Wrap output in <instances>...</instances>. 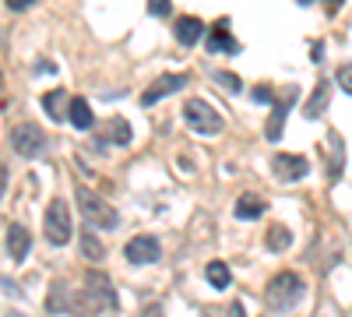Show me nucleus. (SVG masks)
<instances>
[{"label":"nucleus","mask_w":352,"mask_h":317,"mask_svg":"<svg viewBox=\"0 0 352 317\" xmlns=\"http://www.w3.org/2000/svg\"><path fill=\"white\" fill-rule=\"evenodd\" d=\"M102 310H116V289L106 272H85L81 289H71V307L67 314L78 317H96Z\"/></svg>","instance_id":"1"},{"label":"nucleus","mask_w":352,"mask_h":317,"mask_svg":"<svg viewBox=\"0 0 352 317\" xmlns=\"http://www.w3.org/2000/svg\"><path fill=\"white\" fill-rule=\"evenodd\" d=\"M303 296H307V282L296 272H278L268 282V289H264V300H268V307L275 314H289Z\"/></svg>","instance_id":"2"},{"label":"nucleus","mask_w":352,"mask_h":317,"mask_svg":"<svg viewBox=\"0 0 352 317\" xmlns=\"http://www.w3.org/2000/svg\"><path fill=\"white\" fill-rule=\"evenodd\" d=\"M78 208H81L85 222L96 226V229H116V226H120L116 208L109 205V201H102L96 190H88V187H78Z\"/></svg>","instance_id":"3"},{"label":"nucleus","mask_w":352,"mask_h":317,"mask_svg":"<svg viewBox=\"0 0 352 317\" xmlns=\"http://www.w3.org/2000/svg\"><path fill=\"white\" fill-rule=\"evenodd\" d=\"M43 229H46V240L53 247H64L71 240V208H67L64 197H53L50 201V208L43 215Z\"/></svg>","instance_id":"4"},{"label":"nucleus","mask_w":352,"mask_h":317,"mask_svg":"<svg viewBox=\"0 0 352 317\" xmlns=\"http://www.w3.org/2000/svg\"><path fill=\"white\" fill-rule=\"evenodd\" d=\"M184 120H187L190 131H197V134H219V131H222V117L212 109V102H204V99L184 102Z\"/></svg>","instance_id":"5"},{"label":"nucleus","mask_w":352,"mask_h":317,"mask_svg":"<svg viewBox=\"0 0 352 317\" xmlns=\"http://www.w3.org/2000/svg\"><path fill=\"white\" fill-rule=\"evenodd\" d=\"M11 149H14L21 159L43 155V149H46V131H43L39 124H18V127L11 131Z\"/></svg>","instance_id":"6"},{"label":"nucleus","mask_w":352,"mask_h":317,"mask_svg":"<svg viewBox=\"0 0 352 317\" xmlns=\"http://www.w3.org/2000/svg\"><path fill=\"white\" fill-rule=\"evenodd\" d=\"M187 85V74H159L148 89L141 92V106H155L159 99H166V96H173V92H180Z\"/></svg>","instance_id":"7"},{"label":"nucleus","mask_w":352,"mask_h":317,"mask_svg":"<svg viewBox=\"0 0 352 317\" xmlns=\"http://www.w3.org/2000/svg\"><path fill=\"white\" fill-rule=\"evenodd\" d=\"M124 257L131 265H155L159 257H162V247L155 237H134L127 247H124Z\"/></svg>","instance_id":"8"},{"label":"nucleus","mask_w":352,"mask_h":317,"mask_svg":"<svg viewBox=\"0 0 352 317\" xmlns=\"http://www.w3.org/2000/svg\"><path fill=\"white\" fill-rule=\"evenodd\" d=\"M272 169H275V177H278V180L292 184V180H303V177H307V173H310V162H307L303 155L278 152V155H275V162H272Z\"/></svg>","instance_id":"9"},{"label":"nucleus","mask_w":352,"mask_h":317,"mask_svg":"<svg viewBox=\"0 0 352 317\" xmlns=\"http://www.w3.org/2000/svg\"><path fill=\"white\" fill-rule=\"evenodd\" d=\"M28 250H32V233H28L21 222L8 226V254H11V261H25Z\"/></svg>","instance_id":"10"},{"label":"nucleus","mask_w":352,"mask_h":317,"mask_svg":"<svg viewBox=\"0 0 352 317\" xmlns=\"http://www.w3.org/2000/svg\"><path fill=\"white\" fill-rule=\"evenodd\" d=\"M173 32H176V43H180V46H197V39L204 36V21H201V18H194V14L176 18Z\"/></svg>","instance_id":"11"},{"label":"nucleus","mask_w":352,"mask_h":317,"mask_svg":"<svg viewBox=\"0 0 352 317\" xmlns=\"http://www.w3.org/2000/svg\"><path fill=\"white\" fill-rule=\"evenodd\" d=\"M208 50L212 53H240V43L229 36V21H215V28L208 32Z\"/></svg>","instance_id":"12"},{"label":"nucleus","mask_w":352,"mask_h":317,"mask_svg":"<svg viewBox=\"0 0 352 317\" xmlns=\"http://www.w3.org/2000/svg\"><path fill=\"white\" fill-rule=\"evenodd\" d=\"M328 99H331V81H328V78H320V81H317V89H314V96H310V102L303 106L307 120H317V117H324V109H328Z\"/></svg>","instance_id":"13"},{"label":"nucleus","mask_w":352,"mask_h":317,"mask_svg":"<svg viewBox=\"0 0 352 317\" xmlns=\"http://www.w3.org/2000/svg\"><path fill=\"white\" fill-rule=\"evenodd\" d=\"M67 307H71V285H67L64 278H56V282L50 285L46 310H50V314H67Z\"/></svg>","instance_id":"14"},{"label":"nucleus","mask_w":352,"mask_h":317,"mask_svg":"<svg viewBox=\"0 0 352 317\" xmlns=\"http://www.w3.org/2000/svg\"><path fill=\"white\" fill-rule=\"evenodd\" d=\"M67 106H71V99H67L64 89H53V92L43 96V113H46L50 120H64L67 117Z\"/></svg>","instance_id":"15"},{"label":"nucleus","mask_w":352,"mask_h":317,"mask_svg":"<svg viewBox=\"0 0 352 317\" xmlns=\"http://www.w3.org/2000/svg\"><path fill=\"white\" fill-rule=\"evenodd\" d=\"M264 197H257V194H240L236 197V219H243V222H250V219H261L264 215Z\"/></svg>","instance_id":"16"},{"label":"nucleus","mask_w":352,"mask_h":317,"mask_svg":"<svg viewBox=\"0 0 352 317\" xmlns=\"http://www.w3.org/2000/svg\"><path fill=\"white\" fill-rule=\"evenodd\" d=\"M285 120H289V102H275L268 124H264V138H268V141H278L282 131H285Z\"/></svg>","instance_id":"17"},{"label":"nucleus","mask_w":352,"mask_h":317,"mask_svg":"<svg viewBox=\"0 0 352 317\" xmlns=\"http://www.w3.org/2000/svg\"><path fill=\"white\" fill-rule=\"evenodd\" d=\"M67 117H71V124L78 127V131H88L96 124V117H92V106H88L85 99H71V106H67Z\"/></svg>","instance_id":"18"},{"label":"nucleus","mask_w":352,"mask_h":317,"mask_svg":"<svg viewBox=\"0 0 352 317\" xmlns=\"http://www.w3.org/2000/svg\"><path fill=\"white\" fill-rule=\"evenodd\" d=\"M204 278H208L212 289H229L232 285V272H229L226 261H212L208 268H204Z\"/></svg>","instance_id":"19"},{"label":"nucleus","mask_w":352,"mask_h":317,"mask_svg":"<svg viewBox=\"0 0 352 317\" xmlns=\"http://www.w3.org/2000/svg\"><path fill=\"white\" fill-rule=\"evenodd\" d=\"M264 243H268V250L272 254H282V250H289V243H292V233L285 226H268V237H264Z\"/></svg>","instance_id":"20"},{"label":"nucleus","mask_w":352,"mask_h":317,"mask_svg":"<svg viewBox=\"0 0 352 317\" xmlns=\"http://www.w3.org/2000/svg\"><path fill=\"white\" fill-rule=\"evenodd\" d=\"M81 257L85 261H102L106 257V247L96 233H81Z\"/></svg>","instance_id":"21"},{"label":"nucleus","mask_w":352,"mask_h":317,"mask_svg":"<svg viewBox=\"0 0 352 317\" xmlns=\"http://www.w3.org/2000/svg\"><path fill=\"white\" fill-rule=\"evenodd\" d=\"M106 131H109V138L116 141V145H131V138H134L131 134V124L124 117H109L106 120Z\"/></svg>","instance_id":"22"},{"label":"nucleus","mask_w":352,"mask_h":317,"mask_svg":"<svg viewBox=\"0 0 352 317\" xmlns=\"http://www.w3.org/2000/svg\"><path fill=\"white\" fill-rule=\"evenodd\" d=\"M219 85L226 92H240V78L232 74V71H219Z\"/></svg>","instance_id":"23"},{"label":"nucleus","mask_w":352,"mask_h":317,"mask_svg":"<svg viewBox=\"0 0 352 317\" xmlns=\"http://www.w3.org/2000/svg\"><path fill=\"white\" fill-rule=\"evenodd\" d=\"M338 89L352 96V64H342L338 67Z\"/></svg>","instance_id":"24"},{"label":"nucleus","mask_w":352,"mask_h":317,"mask_svg":"<svg viewBox=\"0 0 352 317\" xmlns=\"http://www.w3.org/2000/svg\"><path fill=\"white\" fill-rule=\"evenodd\" d=\"M148 11H152L155 18H169V11H173V0H148Z\"/></svg>","instance_id":"25"},{"label":"nucleus","mask_w":352,"mask_h":317,"mask_svg":"<svg viewBox=\"0 0 352 317\" xmlns=\"http://www.w3.org/2000/svg\"><path fill=\"white\" fill-rule=\"evenodd\" d=\"M254 102H275L272 85H254Z\"/></svg>","instance_id":"26"},{"label":"nucleus","mask_w":352,"mask_h":317,"mask_svg":"<svg viewBox=\"0 0 352 317\" xmlns=\"http://www.w3.org/2000/svg\"><path fill=\"white\" fill-rule=\"evenodd\" d=\"M138 317H162V303H159V300H152V303H144V307L138 310Z\"/></svg>","instance_id":"27"},{"label":"nucleus","mask_w":352,"mask_h":317,"mask_svg":"<svg viewBox=\"0 0 352 317\" xmlns=\"http://www.w3.org/2000/svg\"><path fill=\"white\" fill-rule=\"evenodd\" d=\"M4 4H8L11 11H25V8H32L36 0H4Z\"/></svg>","instance_id":"28"},{"label":"nucleus","mask_w":352,"mask_h":317,"mask_svg":"<svg viewBox=\"0 0 352 317\" xmlns=\"http://www.w3.org/2000/svg\"><path fill=\"white\" fill-rule=\"evenodd\" d=\"M229 317H247V310H243L240 300H232V303H229Z\"/></svg>","instance_id":"29"},{"label":"nucleus","mask_w":352,"mask_h":317,"mask_svg":"<svg viewBox=\"0 0 352 317\" xmlns=\"http://www.w3.org/2000/svg\"><path fill=\"white\" fill-rule=\"evenodd\" d=\"M4 194H8V166L0 162V197H4Z\"/></svg>","instance_id":"30"},{"label":"nucleus","mask_w":352,"mask_h":317,"mask_svg":"<svg viewBox=\"0 0 352 317\" xmlns=\"http://www.w3.org/2000/svg\"><path fill=\"white\" fill-rule=\"evenodd\" d=\"M324 8H328V11H335V8H342V0H324Z\"/></svg>","instance_id":"31"},{"label":"nucleus","mask_w":352,"mask_h":317,"mask_svg":"<svg viewBox=\"0 0 352 317\" xmlns=\"http://www.w3.org/2000/svg\"><path fill=\"white\" fill-rule=\"evenodd\" d=\"M8 317H28V314H18V310H11V314H8Z\"/></svg>","instance_id":"32"},{"label":"nucleus","mask_w":352,"mask_h":317,"mask_svg":"<svg viewBox=\"0 0 352 317\" xmlns=\"http://www.w3.org/2000/svg\"><path fill=\"white\" fill-rule=\"evenodd\" d=\"M0 89H4V74H0Z\"/></svg>","instance_id":"33"}]
</instances>
